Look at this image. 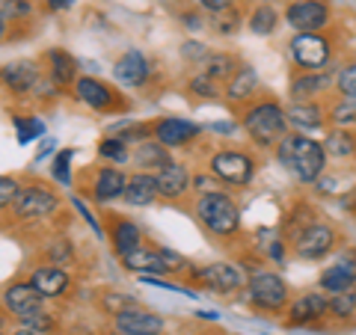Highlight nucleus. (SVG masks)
Wrapping results in <instances>:
<instances>
[{"label":"nucleus","mask_w":356,"mask_h":335,"mask_svg":"<svg viewBox=\"0 0 356 335\" xmlns=\"http://www.w3.org/2000/svg\"><path fill=\"white\" fill-rule=\"evenodd\" d=\"M154 178H158V190L163 202H178V199H184L193 190L191 170H187V163H178V161L166 163L163 170L154 172Z\"/></svg>","instance_id":"nucleus-20"},{"label":"nucleus","mask_w":356,"mask_h":335,"mask_svg":"<svg viewBox=\"0 0 356 335\" xmlns=\"http://www.w3.org/2000/svg\"><path fill=\"white\" fill-rule=\"evenodd\" d=\"M247 300L252 309L259 311H285L291 306V294H288V282L273 270H255L247 282Z\"/></svg>","instance_id":"nucleus-7"},{"label":"nucleus","mask_w":356,"mask_h":335,"mask_svg":"<svg viewBox=\"0 0 356 335\" xmlns=\"http://www.w3.org/2000/svg\"><path fill=\"white\" fill-rule=\"evenodd\" d=\"M113 329L116 335H161L163 318L140 306H131L125 311H119V315H113Z\"/></svg>","instance_id":"nucleus-18"},{"label":"nucleus","mask_w":356,"mask_h":335,"mask_svg":"<svg viewBox=\"0 0 356 335\" xmlns=\"http://www.w3.org/2000/svg\"><path fill=\"white\" fill-rule=\"evenodd\" d=\"M252 3H270V6H276V3H288V0H252Z\"/></svg>","instance_id":"nucleus-59"},{"label":"nucleus","mask_w":356,"mask_h":335,"mask_svg":"<svg viewBox=\"0 0 356 335\" xmlns=\"http://www.w3.org/2000/svg\"><path fill=\"white\" fill-rule=\"evenodd\" d=\"M247 27V18H243L241 6H232V9H222V13L211 15V30L217 33V36H235Z\"/></svg>","instance_id":"nucleus-33"},{"label":"nucleus","mask_w":356,"mask_h":335,"mask_svg":"<svg viewBox=\"0 0 356 335\" xmlns=\"http://www.w3.org/2000/svg\"><path fill=\"white\" fill-rule=\"evenodd\" d=\"M60 211V196L54 193L48 184H24L21 193L13 205V214L18 220H44V217H54Z\"/></svg>","instance_id":"nucleus-11"},{"label":"nucleus","mask_w":356,"mask_h":335,"mask_svg":"<svg viewBox=\"0 0 356 335\" xmlns=\"http://www.w3.org/2000/svg\"><path fill=\"white\" fill-rule=\"evenodd\" d=\"M282 13L276 6H270V3H252V9H250V15H247V30L252 33V36H273L276 30H280V24H282Z\"/></svg>","instance_id":"nucleus-29"},{"label":"nucleus","mask_w":356,"mask_h":335,"mask_svg":"<svg viewBox=\"0 0 356 335\" xmlns=\"http://www.w3.org/2000/svg\"><path fill=\"white\" fill-rule=\"evenodd\" d=\"M3 83L13 95L30 98L42 83V65L36 60H15L3 65Z\"/></svg>","instance_id":"nucleus-14"},{"label":"nucleus","mask_w":356,"mask_h":335,"mask_svg":"<svg viewBox=\"0 0 356 335\" xmlns=\"http://www.w3.org/2000/svg\"><path fill=\"white\" fill-rule=\"evenodd\" d=\"M285 311H288V315H285L288 327H312V323L324 320L330 315V294H324V291H306V294H300Z\"/></svg>","instance_id":"nucleus-13"},{"label":"nucleus","mask_w":356,"mask_h":335,"mask_svg":"<svg viewBox=\"0 0 356 335\" xmlns=\"http://www.w3.org/2000/svg\"><path fill=\"white\" fill-rule=\"evenodd\" d=\"M318 288L324 294H341V291H350V288H356V279L344 270V267L339 264H330L321 270V279H318Z\"/></svg>","instance_id":"nucleus-32"},{"label":"nucleus","mask_w":356,"mask_h":335,"mask_svg":"<svg viewBox=\"0 0 356 335\" xmlns=\"http://www.w3.org/2000/svg\"><path fill=\"white\" fill-rule=\"evenodd\" d=\"M193 214L208 234L214 238H235L241 231V208L226 190H211V193H199Z\"/></svg>","instance_id":"nucleus-3"},{"label":"nucleus","mask_w":356,"mask_h":335,"mask_svg":"<svg viewBox=\"0 0 356 335\" xmlns=\"http://www.w3.org/2000/svg\"><path fill=\"white\" fill-rule=\"evenodd\" d=\"M110 72H113V77H116L122 86L140 89V86L149 83V77H152V63L146 60V54H143V51L131 48V51H125V54H119Z\"/></svg>","instance_id":"nucleus-16"},{"label":"nucleus","mask_w":356,"mask_h":335,"mask_svg":"<svg viewBox=\"0 0 356 335\" xmlns=\"http://www.w3.org/2000/svg\"><path fill=\"white\" fill-rule=\"evenodd\" d=\"M339 243V231L336 226H330L327 220H312L306 229H300L291 240H288V247L297 259L303 261H321L327 259V255L336 250Z\"/></svg>","instance_id":"nucleus-6"},{"label":"nucleus","mask_w":356,"mask_h":335,"mask_svg":"<svg viewBox=\"0 0 356 335\" xmlns=\"http://www.w3.org/2000/svg\"><path fill=\"white\" fill-rule=\"evenodd\" d=\"M161 255H163V261L166 267H170V273H178V270H191V264H187L184 255H178L175 250H166V247H158Z\"/></svg>","instance_id":"nucleus-49"},{"label":"nucleus","mask_w":356,"mask_h":335,"mask_svg":"<svg viewBox=\"0 0 356 335\" xmlns=\"http://www.w3.org/2000/svg\"><path fill=\"white\" fill-rule=\"evenodd\" d=\"M44 65H48V81L57 83L60 89L63 86H74V81L81 77L77 74L81 63H77L65 48H48L44 51Z\"/></svg>","instance_id":"nucleus-26"},{"label":"nucleus","mask_w":356,"mask_h":335,"mask_svg":"<svg viewBox=\"0 0 356 335\" xmlns=\"http://www.w3.org/2000/svg\"><path fill=\"white\" fill-rule=\"evenodd\" d=\"M74 98L81 104H86L89 110H95V113H122V110H128V101L122 98L113 86H107L104 81H98L92 74H81L72 86Z\"/></svg>","instance_id":"nucleus-9"},{"label":"nucleus","mask_w":356,"mask_h":335,"mask_svg":"<svg viewBox=\"0 0 356 335\" xmlns=\"http://www.w3.org/2000/svg\"><path fill=\"white\" fill-rule=\"evenodd\" d=\"M18 193H21L18 178H13V175H3V178H0V205H3V211H9V208L15 205Z\"/></svg>","instance_id":"nucleus-46"},{"label":"nucleus","mask_w":356,"mask_h":335,"mask_svg":"<svg viewBox=\"0 0 356 335\" xmlns=\"http://www.w3.org/2000/svg\"><path fill=\"white\" fill-rule=\"evenodd\" d=\"M238 69H241L238 57L235 54H226V51H211L202 60V65H199V72H202L205 77H211V81H217L222 86L232 81V74H235Z\"/></svg>","instance_id":"nucleus-30"},{"label":"nucleus","mask_w":356,"mask_h":335,"mask_svg":"<svg viewBox=\"0 0 356 335\" xmlns=\"http://www.w3.org/2000/svg\"><path fill=\"white\" fill-rule=\"evenodd\" d=\"M72 205H74V211H77V214H81V217L89 222V229H92V231L98 234V238H102V234H104V231H102V222H98L92 211H89V208L83 205V199H81V196H72Z\"/></svg>","instance_id":"nucleus-48"},{"label":"nucleus","mask_w":356,"mask_h":335,"mask_svg":"<svg viewBox=\"0 0 356 335\" xmlns=\"http://www.w3.org/2000/svg\"><path fill=\"white\" fill-rule=\"evenodd\" d=\"M15 335H39V332H33V329H24V327H21Z\"/></svg>","instance_id":"nucleus-60"},{"label":"nucleus","mask_w":356,"mask_h":335,"mask_svg":"<svg viewBox=\"0 0 356 335\" xmlns=\"http://www.w3.org/2000/svg\"><path fill=\"white\" fill-rule=\"evenodd\" d=\"M57 146H60V142L54 140V137H44V140H42V149L36 152V158H33V166H36V163H42V161L48 158L51 152H57Z\"/></svg>","instance_id":"nucleus-54"},{"label":"nucleus","mask_w":356,"mask_h":335,"mask_svg":"<svg viewBox=\"0 0 356 335\" xmlns=\"http://www.w3.org/2000/svg\"><path fill=\"white\" fill-rule=\"evenodd\" d=\"M285 116H288V125L291 131H303V133H315V131H324L327 125V110L321 107L318 101H291L285 107Z\"/></svg>","instance_id":"nucleus-22"},{"label":"nucleus","mask_w":356,"mask_h":335,"mask_svg":"<svg viewBox=\"0 0 356 335\" xmlns=\"http://www.w3.org/2000/svg\"><path fill=\"white\" fill-rule=\"evenodd\" d=\"M44 259H48L51 264H57V267L74 264V250H72V240H69V238H63V234H57V238L51 240L48 252H44Z\"/></svg>","instance_id":"nucleus-40"},{"label":"nucleus","mask_w":356,"mask_h":335,"mask_svg":"<svg viewBox=\"0 0 356 335\" xmlns=\"http://www.w3.org/2000/svg\"><path fill=\"white\" fill-rule=\"evenodd\" d=\"M336 89H339V95H344V98H356V60L339 65Z\"/></svg>","instance_id":"nucleus-42"},{"label":"nucleus","mask_w":356,"mask_h":335,"mask_svg":"<svg viewBox=\"0 0 356 335\" xmlns=\"http://www.w3.org/2000/svg\"><path fill=\"white\" fill-rule=\"evenodd\" d=\"M336 264L339 267H344L353 279H356V247H348V250H341L339 255H336Z\"/></svg>","instance_id":"nucleus-51"},{"label":"nucleus","mask_w":356,"mask_h":335,"mask_svg":"<svg viewBox=\"0 0 356 335\" xmlns=\"http://www.w3.org/2000/svg\"><path fill=\"white\" fill-rule=\"evenodd\" d=\"M241 125L250 133L255 149H276L280 140L288 133V128H291L285 107L276 98H255V101H250L241 113Z\"/></svg>","instance_id":"nucleus-2"},{"label":"nucleus","mask_w":356,"mask_h":335,"mask_svg":"<svg viewBox=\"0 0 356 335\" xmlns=\"http://www.w3.org/2000/svg\"><path fill=\"white\" fill-rule=\"evenodd\" d=\"M273 152H276L280 166H285V172L297 184H315L327 172L330 154L324 149V142H318L315 137H309L303 131H288Z\"/></svg>","instance_id":"nucleus-1"},{"label":"nucleus","mask_w":356,"mask_h":335,"mask_svg":"<svg viewBox=\"0 0 356 335\" xmlns=\"http://www.w3.org/2000/svg\"><path fill=\"white\" fill-rule=\"evenodd\" d=\"M211 131H217V133H232L235 131V125H232V122H214V125H208Z\"/></svg>","instance_id":"nucleus-57"},{"label":"nucleus","mask_w":356,"mask_h":335,"mask_svg":"<svg viewBox=\"0 0 356 335\" xmlns=\"http://www.w3.org/2000/svg\"><path fill=\"white\" fill-rule=\"evenodd\" d=\"M288 57L300 72H321L330 69L332 57H336V39L330 30L321 33H294L288 42Z\"/></svg>","instance_id":"nucleus-4"},{"label":"nucleus","mask_w":356,"mask_h":335,"mask_svg":"<svg viewBox=\"0 0 356 335\" xmlns=\"http://www.w3.org/2000/svg\"><path fill=\"white\" fill-rule=\"evenodd\" d=\"M196 6L202 9V13H208V15H217V13H222V9L238 6V0H196Z\"/></svg>","instance_id":"nucleus-50"},{"label":"nucleus","mask_w":356,"mask_h":335,"mask_svg":"<svg viewBox=\"0 0 356 335\" xmlns=\"http://www.w3.org/2000/svg\"><path fill=\"white\" fill-rule=\"evenodd\" d=\"M102 306L110 311V315H119V311H125L131 306H137V300H134L131 294H119V291H107L104 300H102Z\"/></svg>","instance_id":"nucleus-45"},{"label":"nucleus","mask_w":356,"mask_h":335,"mask_svg":"<svg viewBox=\"0 0 356 335\" xmlns=\"http://www.w3.org/2000/svg\"><path fill=\"white\" fill-rule=\"evenodd\" d=\"M327 119H330L336 128H353V125H356V98H344V95H339L336 101L330 104Z\"/></svg>","instance_id":"nucleus-35"},{"label":"nucleus","mask_w":356,"mask_h":335,"mask_svg":"<svg viewBox=\"0 0 356 335\" xmlns=\"http://www.w3.org/2000/svg\"><path fill=\"white\" fill-rule=\"evenodd\" d=\"M178 24L187 27V30H202L205 27V15H202V9H181L178 13Z\"/></svg>","instance_id":"nucleus-47"},{"label":"nucleus","mask_w":356,"mask_h":335,"mask_svg":"<svg viewBox=\"0 0 356 335\" xmlns=\"http://www.w3.org/2000/svg\"><path fill=\"white\" fill-rule=\"evenodd\" d=\"M336 72L339 69H321V72H297L288 83V95L291 101H315L324 95L330 86H336Z\"/></svg>","instance_id":"nucleus-15"},{"label":"nucleus","mask_w":356,"mask_h":335,"mask_svg":"<svg viewBox=\"0 0 356 335\" xmlns=\"http://www.w3.org/2000/svg\"><path fill=\"white\" fill-rule=\"evenodd\" d=\"M125 187H128V175L122 170H116V166H98L92 181L86 187V193L92 196L98 205H110L125 196Z\"/></svg>","instance_id":"nucleus-17"},{"label":"nucleus","mask_w":356,"mask_h":335,"mask_svg":"<svg viewBox=\"0 0 356 335\" xmlns=\"http://www.w3.org/2000/svg\"><path fill=\"white\" fill-rule=\"evenodd\" d=\"M267 259L276 264H285V238H273L267 243Z\"/></svg>","instance_id":"nucleus-53"},{"label":"nucleus","mask_w":356,"mask_h":335,"mask_svg":"<svg viewBox=\"0 0 356 335\" xmlns=\"http://www.w3.org/2000/svg\"><path fill=\"white\" fill-rule=\"evenodd\" d=\"M3 306L9 315L15 318H24V315H33V311L44 309V297L36 291V285L30 282H9L6 291H3Z\"/></svg>","instance_id":"nucleus-21"},{"label":"nucleus","mask_w":356,"mask_h":335,"mask_svg":"<svg viewBox=\"0 0 356 335\" xmlns=\"http://www.w3.org/2000/svg\"><path fill=\"white\" fill-rule=\"evenodd\" d=\"M208 44L205 42H196V39H187L184 44H181V57H184V63H191V65H202V60L208 57Z\"/></svg>","instance_id":"nucleus-44"},{"label":"nucleus","mask_w":356,"mask_h":335,"mask_svg":"<svg viewBox=\"0 0 356 335\" xmlns=\"http://www.w3.org/2000/svg\"><path fill=\"white\" fill-rule=\"evenodd\" d=\"M131 161L143 172H158V170H163L166 163H172L170 149H166L163 142H158L154 137L146 140V142H137V149L131 152Z\"/></svg>","instance_id":"nucleus-28"},{"label":"nucleus","mask_w":356,"mask_h":335,"mask_svg":"<svg viewBox=\"0 0 356 335\" xmlns=\"http://www.w3.org/2000/svg\"><path fill=\"white\" fill-rule=\"evenodd\" d=\"M222 83H217V81H211V77H205L202 72H196L191 81H187V92H191L193 98H220L222 95V89H220Z\"/></svg>","instance_id":"nucleus-39"},{"label":"nucleus","mask_w":356,"mask_h":335,"mask_svg":"<svg viewBox=\"0 0 356 335\" xmlns=\"http://www.w3.org/2000/svg\"><path fill=\"white\" fill-rule=\"evenodd\" d=\"M193 190H196V193H211V190H220L217 175H214V172H208V175H196V178H193Z\"/></svg>","instance_id":"nucleus-52"},{"label":"nucleus","mask_w":356,"mask_h":335,"mask_svg":"<svg viewBox=\"0 0 356 335\" xmlns=\"http://www.w3.org/2000/svg\"><path fill=\"white\" fill-rule=\"evenodd\" d=\"M202 137V125L184 116H161L154 122V140L163 142L166 149H187L191 142Z\"/></svg>","instance_id":"nucleus-12"},{"label":"nucleus","mask_w":356,"mask_h":335,"mask_svg":"<svg viewBox=\"0 0 356 335\" xmlns=\"http://www.w3.org/2000/svg\"><path fill=\"white\" fill-rule=\"evenodd\" d=\"M208 172L217 175L220 184L229 187H250L259 172V161L250 152H238V149H220L208 158Z\"/></svg>","instance_id":"nucleus-5"},{"label":"nucleus","mask_w":356,"mask_h":335,"mask_svg":"<svg viewBox=\"0 0 356 335\" xmlns=\"http://www.w3.org/2000/svg\"><path fill=\"white\" fill-rule=\"evenodd\" d=\"M33 13L30 0H0V30H9V24H15L18 18H27Z\"/></svg>","instance_id":"nucleus-37"},{"label":"nucleus","mask_w":356,"mask_h":335,"mask_svg":"<svg viewBox=\"0 0 356 335\" xmlns=\"http://www.w3.org/2000/svg\"><path fill=\"white\" fill-rule=\"evenodd\" d=\"M324 149L330 158H353L356 154V137L350 133V128H332L327 131V137H324Z\"/></svg>","instance_id":"nucleus-31"},{"label":"nucleus","mask_w":356,"mask_h":335,"mask_svg":"<svg viewBox=\"0 0 356 335\" xmlns=\"http://www.w3.org/2000/svg\"><path fill=\"white\" fill-rule=\"evenodd\" d=\"M196 318H205V320H217L220 315H217V311H202V309H199V311H196Z\"/></svg>","instance_id":"nucleus-58"},{"label":"nucleus","mask_w":356,"mask_h":335,"mask_svg":"<svg viewBox=\"0 0 356 335\" xmlns=\"http://www.w3.org/2000/svg\"><path fill=\"white\" fill-rule=\"evenodd\" d=\"M98 154H102L104 161H110V163H128L131 161V146L122 137L107 133V137L98 142Z\"/></svg>","instance_id":"nucleus-36"},{"label":"nucleus","mask_w":356,"mask_h":335,"mask_svg":"<svg viewBox=\"0 0 356 335\" xmlns=\"http://www.w3.org/2000/svg\"><path fill=\"white\" fill-rule=\"evenodd\" d=\"M18 323L24 329H33V332H39V335H48V332H54L57 329V320H54L48 311L44 309H39V311H33V315H24V318H18Z\"/></svg>","instance_id":"nucleus-43"},{"label":"nucleus","mask_w":356,"mask_h":335,"mask_svg":"<svg viewBox=\"0 0 356 335\" xmlns=\"http://www.w3.org/2000/svg\"><path fill=\"white\" fill-rule=\"evenodd\" d=\"M72 161H74V149H60L57 158H54L51 175H54V181H60L63 187H72Z\"/></svg>","instance_id":"nucleus-41"},{"label":"nucleus","mask_w":356,"mask_h":335,"mask_svg":"<svg viewBox=\"0 0 356 335\" xmlns=\"http://www.w3.org/2000/svg\"><path fill=\"white\" fill-rule=\"evenodd\" d=\"M30 282L36 285V291L44 297V300H57V297H65L72 291V276L63 270L57 264H44V267H36L30 273Z\"/></svg>","instance_id":"nucleus-23"},{"label":"nucleus","mask_w":356,"mask_h":335,"mask_svg":"<svg viewBox=\"0 0 356 335\" xmlns=\"http://www.w3.org/2000/svg\"><path fill=\"white\" fill-rule=\"evenodd\" d=\"M282 18L294 33H321L332 24V6L330 0H288Z\"/></svg>","instance_id":"nucleus-8"},{"label":"nucleus","mask_w":356,"mask_h":335,"mask_svg":"<svg viewBox=\"0 0 356 335\" xmlns=\"http://www.w3.org/2000/svg\"><path fill=\"white\" fill-rule=\"evenodd\" d=\"M107 238H110V247H113L116 259H125L128 252L143 247L140 226L131 217H122V214H107Z\"/></svg>","instance_id":"nucleus-19"},{"label":"nucleus","mask_w":356,"mask_h":335,"mask_svg":"<svg viewBox=\"0 0 356 335\" xmlns=\"http://www.w3.org/2000/svg\"><path fill=\"white\" fill-rule=\"evenodd\" d=\"M191 276L199 288L214 291L220 297H232V294H238L241 288H247L241 267H235L232 261H211L205 267H191Z\"/></svg>","instance_id":"nucleus-10"},{"label":"nucleus","mask_w":356,"mask_h":335,"mask_svg":"<svg viewBox=\"0 0 356 335\" xmlns=\"http://www.w3.org/2000/svg\"><path fill=\"white\" fill-rule=\"evenodd\" d=\"M125 202L131 208H149L161 199V190H158V178H154V172H131L128 175V187H125Z\"/></svg>","instance_id":"nucleus-24"},{"label":"nucleus","mask_w":356,"mask_h":335,"mask_svg":"<svg viewBox=\"0 0 356 335\" xmlns=\"http://www.w3.org/2000/svg\"><path fill=\"white\" fill-rule=\"evenodd\" d=\"M341 205H344V211H348L350 217H356V187H353V190H344Z\"/></svg>","instance_id":"nucleus-56"},{"label":"nucleus","mask_w":356,"mask_h":335,"mask_svg":"<svg viewBox=\"0 0 356 335\" xmlns=\"http://www.w3.org/2000/svg\"><path fill=\"white\" fill-rule=\"evenodd\" d=\"M255 92H259V72H255L252 65H241V69L232 74V81L226 83V89H222L226 101L243 104V107H247L250 101H255Z\"/></svg>","instance_id":"nucleus-27"},{"label":"nucleus","mask_w":356,"mask_h":335,"mask_svg":"<svg viewBox=\"0 0 356 335\" xmlns=\"http://www.w3.org/2000/svg\"><path fill=\"white\" fill-rule=\"evenodd\" d=\"M122 267L131 273H137V276H170V267H166L163 261V255L161 250H152V247H137L134 252H128L125 259H119Z\"/></svg>","instance_id":"nucleus-25"},{"label":"nucleus","mask_w":356,"mask_h":335,"mask_svg":"<svg viewBox=\"0 0 356 335\" xmlns=\"http://www.w3.org/2000/svg\"><path fill=\"white\" fill-rule=\"evenodd\" d=\"M330 315L336 320H350L356 315V288L341 294H330Z\"/></svg>","instance_id":"nucleus-38"},{"label":"nucleus","mask_w":356,"mask_h":335,"mask_svg":"<svg viewBox=\"0 0 356 335\" xmlns=\"http://www.w3.org/2000/svg\"><path fill=\"white\" fill-rule=\"evenodd\" d=\"M42 6L48 9V13H69L74 6V0H42Z\"/></svg>","instance_id":"nucleus-55"},{"label":"nucleus","mask_w":356,"mask_h":335,"mask_svg":"<svg viewBox=\"0 0 356 335\" xmlns=\"http://www.w3.org/2000/svg\"><path fill=\"white\" fill-rule=\"evenodd\" d=\"M13 128H15V140L18 146H27V142L44 137V125L39 116H21V113H13Z\"/></svg>","instance_id":"nucleus-34"}]
</instances>
